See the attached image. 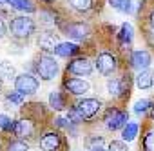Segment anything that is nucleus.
Wrapping results in <instances>:
<instances>
[{
    "label": "nucleus",
    "mask_w": 154,
    "mask_h": 151,
    "mask_svg": "<svg viewBox=\"0 0 154 151\" xmlns=\"http://www.w3.org/2000/svg\"><path fill=\"white\" fill-rule=\"evenodd\" d=\"M35 20L29 17H17L11 22V35L15 38H29L35 33Z\"/></svg>",
    "instance_id": "1"
},
{
    "label": "nucleus",
    "mask_w": 154,
    "mask_h": 151,
    "mask_svg": "<svg viewBox=\"0 0 154 151\" xmlns=\"http://www.w3.org/2000/svg\"><path fill=\"white\" fill-rule=\"evenodd\" d=\"M36 73L42 80H53L58 75V62L49 55H42L36 62Z\"/></svg>",
    "instance_id": "2"
},
{
    "label": "nucleus",
    "mask_w": 154,
    "mask_h": 151,
    "mask_svg": "<svg viewBox=\"0 0 154 151\" xmlns=\"http://www.w3.org/2000/svg\"><path fill=\"white\" fill-rule=\"evenodd\" d=\"M38 88H40L38 79H35L29 73H22L15 79V89L22 95H35L38 91Z\"/></svg>",
    "instance_id": "3"
},
{
    "label": "nucleus",
    "mask_w": 154,
    "mask_h": 151,
    "mask_svg": "<svg viewBox=\"0 0 154 151\" xmlns=\"http://www.w3.org/2000/svg\"><path fill=\"white\" fill-rule=\"evenodd\" d=\"M127 122H129V113L127 111H120V109L112 108V109H109L105 113V126L111 131L123 129L127 126Z\"/></svg>",
    "instance_id": "4"
},
{
    "label": "nucleus",
    "mask_w": 154,
    "mask_h": 151,
    "mask_svg": "<svg viewBox=\"0 0 154 151\" xmlns=\"http://www.w3.org/2000/svg\"><path fill=\"white\" fill-rule=\"evenodd\" d=\"M98 73H102L103 77H109V75H112L118 67V62H116V56L109 51H103L96 56V62H94Z\"/></svg>",
    "instance_id": "5"
},
{
    "label": "nucleus",
    "mask_w": 154,
    "mask_h": 151,
    "mask_svg": "<svg viewBox=\"0 0 154 151\" xmlns=\"http://www.w3.org/2000/svg\"><path fill=\"white\" fill-rule=\"evenodd\" d=\"M67 71L72 73V75H78V77H89L93 73V64L85 56H74V58L69 60Z\"/></svg>",
    "instance_id": "6"
},
{
    "label": "nucleus",
    "mask_w": 154,
    "mask_h": 151,
    "mask_svg": "<svg viewBox=\"0 0 154 151\" xmlns=\"http://www.w3.org/2000/svg\"><path fill=\"white\" fill-rule=\"evenodd\" d=\"M63 33L72 40H85L91 35V29L84 22H71V24L63 26Z\"/></svg>",
    "instance_id": "7"
},
{
    "label": "nucleus",
    "mask_w": 154,
    "mask_h": 151,
    "mask_svg": "<svg viewBox=\"0 0 154 151\" xmlns=\"http://www.w3.org/2000/svg\"><path fill=\"white\" fill-rule=\"evenodd\" d=\"M150 62H152V56H150V53H149L147 49H136V51H132V55H131V67L136 69L138 73L149 69Z\"/></svg>",
    "instance_id": "8"
},
{
    "label": "nucleus",
    "mask_w": 154,
    "mask_h": 151,
    "mask_svg": "<svg viewBox=\"0 0 154 151\" xmlns=\"http://www.w3.org/2000/svg\"><path fill=\"white\" fill-rule=\"evenodd\" d=\"M76 109L80 111V115L84 117V120L85 118H93L102 109V102L98 98H84V100H80L78 104H76Z\"/></svg>",
    "instance_id": "9"
},
{
    "label": "nucleus",
    "mask_w": 154,
    "mask_h": 151,
    "mask_svg": "<svg viewBox=\"0 0 154 151\" xmlns=\"http://www.w3.org/2000/svg\"><path fill=\"white\" fill-rule=\"evenodd\" d=\"M62 144V137L56 131H49L40 138V149L42 151H58Z\"/></svg>",
    "instance_id": "10"
},
{
    "label": "nucleus",
    "mask_w": 154,
    "mask_h": 151,
    "mask_svg": "<svg viewBox=\"0 0 154 151\" xmlns=\"http://www.w3.org/2000/svg\"><path fill=\"white\" fill-rule=\"evenodd\" d=\"M63 86H65V89H67L71 95H74V97H82L84 93L89 91V82L84 80V79H67V80L63 82Z\"/></svg>",
    "instance_id": "11"
},
{
    "label": "nucleus",
    "mask_w": 154,
    "mask_h": 151,
    "mask_svg": "<svg viewBox=\"0 0 154 151\" xmlns=\"http://www.w3.org/2000/svg\"><path fill=\"white\" fill-rule=\"evenodd\" d=\"M60 42H58V37L54 35V33H51V31H45V33H42L40 37H38V46H40V49H44V51H54V47L58 46Z\"/></svg>",
    "instance_id": "12"
},
{
    "label": "nucleus",
    "mask_w": 154,
    "mask_h": 151,
    "mask_svg": "<svg viewBox=\"0 0 154 151\" xmlns=\"http://www.w3.org/2000/svg\"><path fill=\"white\" fill-rule=\"evenodd\" d=\"M80 47L72 44V42H60L56 47H54V53L58 56H63V58H69V56H74V55H78Z\"/></svg>",
    "instance_id": "13"
},
{
    "label": "nucleus",
    "mask_w": 154,
    "mask_h": 151,
    "mask_svg": "<svg viewBox=\"0 0 154 151\" xmlns=\"http://www.w3.org/2000/svg\"><path fill=\"white\" fill-rule=\"evenodd\" d=\"M152 84H154V73L150 69H145V71H140L138 73L136 86L140 89H149V88H152Z\"/></svg>",
    "instance_id": "14"
},
{
    "label": "nucleus",
    "mask_w": 154,
    "mask_h": 151,
    "mask_svg": "<svg viewBox=\"0 0 154 151\" xmlns=\"http://www.w3.org/2000/svg\"><path fill=\"white\" fill-rule=\"evenodd\" d=\"M13 133H15L17 137H20V138H22V137H29V135L33 133V122H31V120H26V118L17 120Z\"/></svg>",
    "instance_id": "15"
},
{
    "label": "nucleus",
    "mask_w": 154,
    "mask_h": 151,
    "mask_svg": "<svg viewBox=\"0 0 154 151\" xmlns=\"http://www.w3.org/2000/svg\"><path fill=\"white\" fill-rule=\"evenodd\" d=\"M118 38H120V44H122V46H129V44L132 42V38H134V29H132V26H131L129 22H123V24H122Z\"/></svg>",
    "instance_id": "16"
},
{
    "label": "nucleus",
    "mask_w": 154,
    "mask_h": 151,
    "mask_svg": "<svg viewBox=\"0 0 154 151\" xmlns=\"http://www.w3.org/2000/svg\"><path fill=\"white\" fill-rule=\"evenodd\" d=\"M138 131H140V126L136 122H127V126L122 129V140L123 142H132L138 137Z\"/></svg>",
    "instance_id": "17"
},
{
    "label": "nucleus",
    "mask_w": 154,
    "mask_h": 151,
    "mask_svg": "<svg viewBox=\"0 0 154 151\" xmlns=\"http://www.w3.org/2000/svg\"><path fill=\"white\" fill-rule=\"evenodd\" d=\"M6 2H8L11 8H15V9H18V11H26V13H33V11L36 9L31 0H6Z\"/></svg>",
    "instance_id": "18"
},
{
    "label": "nucleus",
    "mask_w": 154,
    "mask_h": 151,
    "mask_svg": "<svg viewBox=\"0 0 154 151\" xmlns=\"http://www.w3.org/2000/svg\"><path fill=\"white\" fill-rule=\"evenodd\" d=\"M49 106H51L54 111L65 109V100H63V97H62L60 91H51V93H49Z\"/></svg>",
    "instance_id": "19"
},
{
    "label": "nucleus",
    "mask_w": 154,
    "mask_h": 151,
    "mask_svg": "<svg viewBox=\"0 0 154 151\" xmlns=\"http://www.w3.org/2000/svg\"><path fill=\"white\" fill-rule=\"evenodd\" d=\"M109 6L120 13H132V0H109Z\"/></svg>",
    "instance_id": "20"
},
{
    "label": "nucleus",
    "mask_w": 154,
    "mask_h": 151,
    "mask_svg": "<svg viewBox=\"0 0 154 151\" xmlns=\"http://www.w3.org/2000/svg\"><path fill=\"white\" fill-rule=\"evenodd\" d=\"M107 91L112 97H120L123 93V79H111L107 82Z\"/></svg>",
    "instance_id": "21"
},
{
    "label": "nucleus",
    "mask_w": 154,
    "mask_h": 151,
    "mask_svg": "<svg viewBox=\"0 0 154 151\" xmlns=\"http://www.w3.org/2000/svg\"><path fill=\"white\" fill-rule=\"evenodd\" d=\"M15 80V67L9 62H0V80Z\"/></svg>",
    "instance_id": "22"
},
{
    "label": "nucleus",
    "mask_w": 154,
    "mask_h": 151,
    "mask_svg": "<svg viewBox=\"0 0 154 151\" xmlns=\"http://www.w3.org/2000/svg\"><path fill=\"white\" fill-rule=\"evenodd\" d=\"M69 4L72 9L84 13V11H89L93 8V0H69Z\"/></svg>",
    "instance_id": "23"
},
{
    "label": "nucleus",
    "mask_w": 154,
    "mask_h": 151,
    "mask_svg": "<svg viewBox=\"0 0 154 151\" xmlns=\"http://www.w3.org/2000/svg\"><path fill=\"white\" fill-rule=\"evenodd\" d=\"M0 129L6 131V133H13V129H15V120H11L8 115H2V113H0Z\"/></svg>",
    "instance_id": "24"
},
{
    "label": "nucleus",
    "mask_w": 154,
    "mask_h": 151,
    "mask_svg": "<svg viewBox=\"0 0 154 151\" xmlns=\"http://www.w3.org/2000/svg\"><path fill=\"white\" fill-rule=\"evenodd\" d=\"M150 108H152L150 100H147V98H140V100L134 104V113H136V115H143V113H147Z\"/></svg>",
    "instance_id": "25"
},
{
    "label": "nucleus",
    "mask_w": 154,
    "mask_h": 151,
    "mask_svg": "<svg viewBox=\"0 0 154 151\" xmlns=\"http://www.w3.org/2000/svg\"><path fill=\"white\" fill-rule=\"evenodd\" d=\"M6 151H29V144L24 142V140H20V138H17V140H13V142L8 144Z\"/></svg>",
    "instance_id": "26"
},
{
    "label": "nucleus",
    "mask_w": 154,
    "mask_h": 151,
    "mask_svg": "<svg viewBox=\"0 0 154 151\" xmlns=\"http://www.w3.org/2000/svg\"><path fill=\"white\" fill-rule=\"evenodd\" d=\"M6 98H8V102H11V104H15V106H20V104L24 102L26 95H22V93H18V91L15 89V91H9Z\"/></svg>",
    "instance_id": "27"
},
{
    "label": "nucleus",
    "mask_w": 154,
    "mask_h": 151,
    "mask_svg": "<svg viewBox=\"0 0 154 151\" xmlns=\"http://www.w3.org/2000/svg\"><path fill=\"white\" fill-rule=\"evenodd\" d=\"M143 151H154V131H147L143 137Z\"/></svg>",
    "instance_id": "28"
},
{
    "label": "nucleus",
    "mask_w": 154,
    "mask_h": 151,
    "mask_svg": "<svg viewBox=\"0 0 154 151\" xmlns=\"http://www.w3.org/2000/svg\"><path fill=\"white\" fill-rule=\"evenodd\" d=\"M67 120L72 122V124H78V122L84 120V117L80 115V111L76 109V108H72V109H69V113H67Z\"/></svg>",
    "instance_id": "29"
},
{
    "label": "nucleus",
    "mask_w": 154,
    "mask_h": 151,
    "mask_svg": "<svg viewBox=\"0 0 154 151\" xmlns=\"http://www.w3.org/2000/svg\"><path fill=\"white\" fill-rule=\"evenodd\" d=\"M107 151H129V147H127V144L123 140H112L109 144V149Z\"/></svg>",
    "instance_id": "30"
},
{
    "label": "nucleus",
    "mask_w": 154,
    "mask_h": 151,
    "mask_svg": "<svg viewBox=\"0 0 154 151\" xmlns=\"http://www.w3.org/2000/svg\"><path fill=\"white\" fill-rule=\"evenodd\" d=\"M6 31H8V27H6V22L0 18V38H4L6 37Z\"/></svg>",
    "instance_id": "31"
},
{
    "label": "nucleus",
    "mask_w": 154,
    "mask_h": 151,
    "mask_svg": "<svg viewBox=\"0 0 154 151\" xmlns=\"http://www.w3.org/2000/svg\"><path fill=\"white\" fill-rule=\"evenodd\" d=\"M54 124H56L58 127H67V118H62V117H60V118L54 120Z\"/></svg>",
    "instance_id": "32"
},
{
    "label": "nucleus",
    "mask_w": 154,
    "mask_h": 151,
    "mask_svg": "<svg viewBox=\"0 0 154 151\" xmlns=\"http://www.w3.org/2000/svg\"><path fill=\"white\" fill-rule=\"evenodd\" d=\"M89 151H105V149L102 147V144H96V146H91Z\"/></svg>",
    "instance_id": "33"
},
{
    "label": "nucleus",
    "mask_w": 154,
    "mask_h": 151,
    "mask_svg": "<svg viewBox=\"0 0 154 151\" xmlns=\"http://www.w3.org/2000/svg\"><path fill=\"white\" fill-rule=\"evenodd\" d=\"M149 24H150V27L154 29V11H150V15H149Z\"/></svg>",
    "instance_id": "34"
},
{
    "label": "nucleus",
    "mask_w": 154,
    "mask_h": 151,
    "mask_svg": "<svg viewBox=\"0 0 154 151\" xmlns=\"http://www.w3.org/2000/svg\"><path fill=\"white\" fill-rule=\"evenodd\" d=\"M149 115H150V118H152V120H154V104H152V108H150V109H149Z\"/></svg>",
    "instance_id": "35"
},
{
    "label": "nucleus",
    "mask_w": 154,
    "mask_h": 151,
    "mask_svg": "<svg viewBox=\"0 0 154 151\" xmlns=\"http://www.w3.org/2000/svg\"><path fill=\"white\" fill-rule=\"evenodd\" d=\"M44 2H47V4H51V2H54V0H44Z\"/></svg>",
    "instance_id": "36"
}]
</instances>
